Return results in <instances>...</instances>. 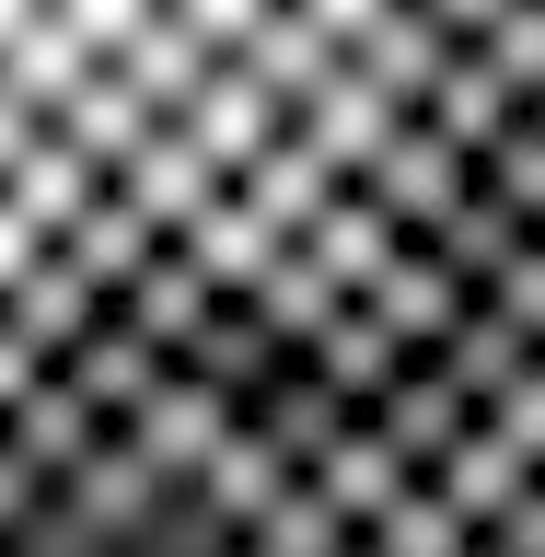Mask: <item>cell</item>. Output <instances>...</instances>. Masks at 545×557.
Here are the masks:
<instances>
[{"label":"cell","mask_w":545,"mask_h":557,"mask_svg":"<svg viewBox=\"0 0 545 557\" xmlns=\"http://www.w3.org/2000/svg\"><path fill=\"white\" fill-rule=\"evenodd\" d=\"M348 12L372 0H0V221L256 104Z\"/></svg>","instance_id":"1"}]
</instances>
